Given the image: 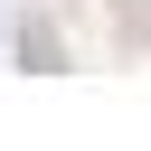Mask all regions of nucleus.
Returning <instances> with one entry per match:
<instances>
[]
</instances>
